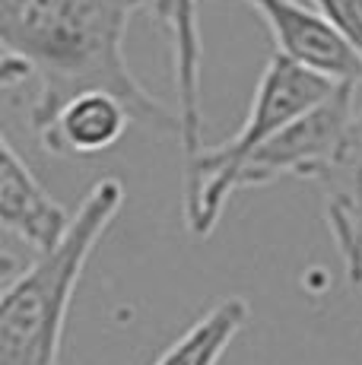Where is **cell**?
<instances>
[{"instance_id": "cell-1", "label": "cell", "mask_w": 362, "mask_h": 365, "mask_svg": "<svg viewBox=\"0 0 362 365\" xmlns=\"http://www.w3.org/2000/svg\"><path fill=\"white\" fill-rule=\"evenodd\" d=\"M150 0H0V45L38 80L32 130H41L71 99L111 93L137 128L181 137L178 111L165 108L134 76L124 54L128 26Z\"/></svg>"}, {"instance_id": "cell-2", "label": "cell", "mask_w": 362, "mask_h": 365, "mask_svg": "<svg viewBox=\"0 0 362 365\" xmlns=\"http://www.w3.org/2000/svg\"><path fill=\"white\" fill-rule=\"evenodd\" d=\"M121 203V181H95L73 213L67 235L54 248L38 251L6 283L0 296V365H61V340L76 283Z\"/></svg>"}, {"instance_id": "cell-3", "label": "cell", "mask_w": 362, "mask_h": 365, "mask_svg": "<svg viewBox=\"0 0 362 365\" xmlns=\"http://www.w3.org/2000/svg\"><path fill=\"white\" fill-rule=\"evenodd\" d=\"M337 86L340 83L283 58L280 51L267 61L239 133L185 159V222L194 238L213 235L226 200L239 191V175L252 153L261 150L292 118L324 102Z\"/></svg>"}, {"instance_id": "cell-4", "label": "cell", "mask_w": 362, "mask_h": 365, "mask_svg": "<svg viewBox=\"0 0 362 365\" xmlns=\"http://www.w3.org/2000/svg\"><path fill=\"white\" fill-rule=\"evenodd\" d=\"M356 111V83H340L324 102L292 118L286 128H280L261 150L252 153L239 175L242 187H264L276 178H315L318 165L333 153L337 140L343 137Z\"/></svg>"}, {"instance_id": "cell-5", "label": "cell", "mask_w": 362, "mask_h": 365, "mask_svg": "<svg viewBox=\"0 0 362 365\" xmlns=\"http://www.w3.org/2000/svg\"><path fill=\"white\" fill-rule=\"evenodd\" d=\"M270 29L276 51L333 83L362 86V61L321 6L305 0H245Z\"/></svg>"}, {"instance_id": "cell-6", "label": "cell", "mask_w": 362, "mask_h": 365, "mask_svg": "<svg viewBox=\"0 0 362 365\" xmlns=\"http://www.w3.org/2000/svg\"><path fill=\"white\" fill-rule=\"evenodd\" d=\"M324 197V222L343 261L346 283L362 289V108L353 111L333 153L315 178Z\"/></svg>"}, {"instance_id": "cell-7", "label": "cell", "mask_w": 362, "mask_h": 365, "mask_svg": "<svg viewBox=\"0 0 362 365\" xmlns=\"http://www.w3.org/2000/svg\"><path fill=\"white\" fill-rule=\"evenodd\" d=\"M0 222L36 255L54 248L73 222V216L38 185L10 140L0 146Z\"/></svg>"}, {"instance_id": "cell-8", "label": "cell", "mask_w": 362, "mask_h": 365, "mask_svg": "<svg viewBox=\"0 0 362 365\" xmlns=\"http://www.w3.org/2000/svg\"><path fill=\"white\" fill-rule=\"evenodd\" d=\"M200 0H150L156 23L169 35L172 48V76L178 93V118H181V153L191 159L204 150V105H200V67H204V48H200L197 26Z\"/></svg>"}, {"instance_id": "cell-9", "label": "cell", "mask_w": 362, "mask_h": 365, "mask_svg": "<svg viewBox=\"0 0 362 365\" xmlns=\"http://www.w3.org/2000/svg\"><path fill=\"white\" fill-rule=\"evenodd\" d=\"M128 124H134L128 105L118 96L93 89L67 102L38 130V143L54 156H93L111 150L128 130Z\"/></svg>"}, {"instance_id": "cell-10", "label": "cell", "mask_w": 362, "mask_h": 365, "mask_svg": "<svg viewBox=\"0 0 362 365\" xmlns=\"http://www.w3.org/2000/svg\"><path fill=\"white\" fill-rule=\"evenodd\" d=\"M252 321V302L245 296H226L222 302L200 314L178 340L159 353L152 365H219L232 340Z\"/></svg>"}, {"instance_id": "cell-11", "label": "cell", "mask_w": 362, "mask_h": 365, "mask_svg": "<svg viewBox=\"0 0 362 365\" xmlns=\"http://www.w3.org/2000/svg\"><path fill=\"white\" fill-rule=\"evenodd\" d=\"M311 4L331 16V23L343 32V38L362 61V0H311Z\"/></svg>"}]
</instances>
